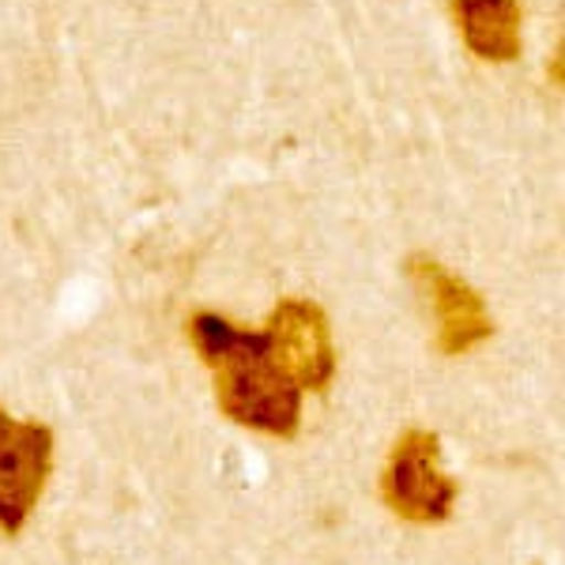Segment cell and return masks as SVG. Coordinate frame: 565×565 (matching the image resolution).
I'll return each instance as SVG.
<instances>
[{"label":"cell","instance_id":"1","mask_svg":"<svg viewBox=\"0 0 565 565\" xmlns=\"http://www.w3.org/2000/svg\"><path fill=\"white\" fill-rule=\"evenodd\" d=\"M189 343L212 370L215 404L231 423L253 434L290 441L302 430V388L287 377L268 348V335L238 328L223 313L200 309L185 324Z\"/></svg>","mask_w":565,"mask_h":565},{"label":"cell","instance_id":"2","mask_svg":"<svg viewBox=\"0 0 565 565\" xmlns=\"http://www.w3.org/2000/svg\"><path fill=\"white\" fill-rule=\"evenodd\" d=\"M460 487L441 468V437L423 426H412L392 441L381 468V501L404 524L434 527L452 516Z\"/></svg>","mask_w":565,"mask_h":565},{"label":"cell","instance_id":"3","mask_svg":"<svg viewBox=\"0 0 565 565\" xmlns=\"http://www.w3.org/2000/svg\"><path fill=\"white\" fill-rule=\"evenodd\" d=\"M404 271L412 279L426 306H430L437 321V351L445 359H460L494 335V317H490L487 302L468 279L449 271L434 253H412L404 260Z\"/></svg>","mask_w":565,"mask_h":565},{"label":"cell","instance_id":"4","mask_svg":"<svg viewBox=\"0 0 565 565\" xmlns=\"http://www.w3.org/2000/svg\"><path fill=\"white\" fill-rule=\"evenodd\" d=\"M57 437L45 423L12 418L0 407V532L20 535L53 476Z\"/></svg>","mask_w":565,"mask_h":565},{"label":"cell","instance_id":"5","mask_svg":"<svg viewBox=\"0 0 565 565\" xmlns=\"http://www.w3.org/2000/svg\"><path fill=\"white\" fill-rule=\"evenodd\" d=\"M268 348L302 392H328L335 377V343L328 313L309 298H279L268 313Z\"/></svg>","mask_w":565,"mask_h":565},{"label":"cell","instance_id":"6","mask_svg":"<svg viewBox=\"0 0 565 565\" xmlns=\"http://www.w3.org/2000/svg\"><path fill=\"white\" fill-rule=\"evenodd\" d=\"M449 12L479 61L505 65L521 57V0H449Z\"/></svg>","mask_w":565,"mask_h":565}]
</instances>
